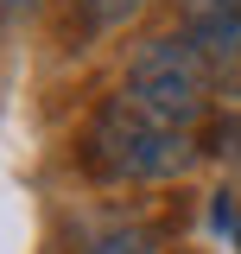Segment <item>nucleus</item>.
<instances>
[{
    "mask_svg": "<svg viewBox=\"0 0 241 254\" xmlns=\"http://www.w3.org/2000/svg\"><path fill=\"white\" fill-rule=\"evenodd\" d=\"M89 165L102 178H127V185H152V178H178L197 165V140L190 127H165L140 115L127 95L102 102V115L89 121Z\"/></svg>",
    "mask_w": 241,
    "mask_h": 254,
    "instance_id": "obj_1",
    "label": "nucleus"
},
{
    "mask_svg": "<svg viewBox=\"0 0 241 254\" xmlns=\"http://www.w3.org/2000/svg\"><path fill=\"white\" fill-rule=\"evenodd\" d=\"M127 102L165 127H197L210 108V58L190 38H146L127 64Z\"/></svg>",
    "mask_w": 241,
    "mask_h": 254,
    "instance_id": "obj_2",
    "label": "nucleus"
},
{
    "mask_svg": "<svg viewBox=\"0 0 241 254\" xmlns=\"http://www.w3.org/2000/svg\"><path fill=\"white\" fill-rule=\"evenodd\" d=\"M83 254H159V242H152V229H108Z\"/></svg>",
    "mask_w": 241,
    "mask_h": 254,
    "instance_id": "obj_3",
    "label": "nucleus"
},
{
    "mask_svg": "<svg viewBox=\"0 0 241 254\" xmlns=\"http://www.w3.org/2000/svg\"><path fill=\"white\" fill-rule=\"evenodd\" d=\"M133 6H140V0H95V19L108 26V19H120V13H133Z\"/></svg>",
    "mask_w": 241,
    "mask_h": 254,
    "instance_id": "obj_4",
    "label": "nucleus"
}]
</instances>
